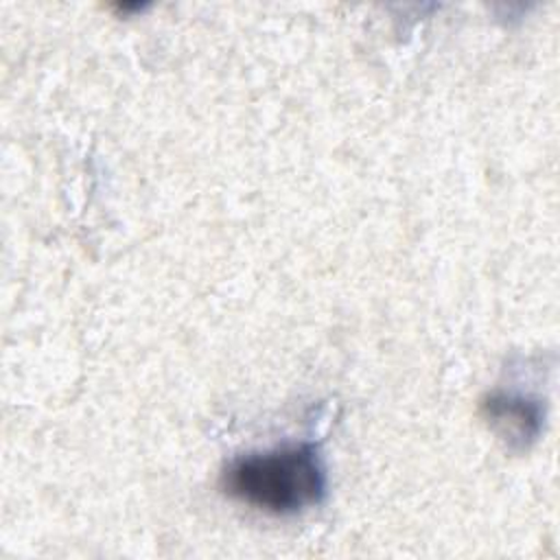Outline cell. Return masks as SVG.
<instances>
[{"label":"cell","mask_w":560,"mask_h":560,"mask_svg":"<svg viewBox=\"0 0 560 560\" xmlns=\"http://www.w3.org/2000/svg\"><path fill=\"white\" fill-rule=\"evenodd\" d=\"M223 490L260 512L291 516L317 505L326 492V470L311 442L247 453L228 464Z\"/></svg>","instance_id":"obj_1"},{"label":"cell","mask_w":560,"mask_h":560,"mask_svg":"<svg viewBox=\"0 0 560 560\" xmlns=\"http://www.w3.org/2000/svg\"><path fill=\"white\" fill-rule=\"evenodd\" d=\"M488 427L510 446H527L542 427V407L536 398L518 392H492L481 402Z\"/></svg>","instance_id":"obj_2"}]
</instances>
